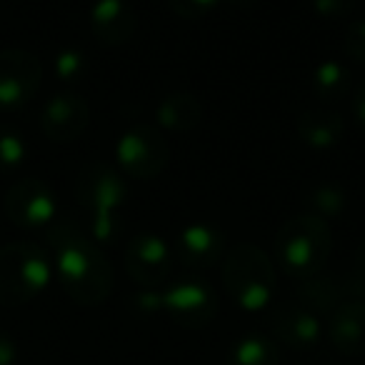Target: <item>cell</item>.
<instances>
[{
    "label": "cell",
    "instance_id": "4dcf8cb0",
    "mask_svg": "<svg viewBox=\"0 0 365 365\" xmlns=\"http://www.w3.org/2000/svg\"><path fill=\"white\" fill-rule=\"evenodd\" d=\"M355 270L358 273H365V238L358 243V248H355Z\"/></svg>",
    "mask_w": 365,
    "mask_h": 365
},
{
    "label": "cell",
    "instance_id": "f546056e",
    "mask_svg": "<svg viewBox=\"0 0 365 365\" xmlns=\"http://www.w3.org/2000/svg\"><path fill=\"white\" fill-rule=\"evenodd\" d=\"M345 293H350L355 300L365 303V273H358V270H353V275L345 280Z\"/></svg>",
    "mask_w": 365,
    "mask_h": 365
},
{
    "label": "cell",
    "instance_id": "603a6c76",
    "mask_svg": "<svg viewBox=\"0 0 365 365\" xmlns=\"http://www.w3.org/2000/svg\"><path fill=\"white\" fill-rule=\"evenodd\" d=\"M53 68H56V76L61 78V81L73 83V81H78L83 73H86L88 61H86V56H83L81 51H76V48H66V51H61L56 56Z\"/></svg>",
    "mask_w": 365,
    "mask_h": 365
},
{
    "label": "cell",
    "instance_id": "3957f363",
    "mask_svg": "<svg viewBox=\"0 0 365 365\" xmlns=\"http://www.w3.org/2000/svg\"><path fill=\"white\" fill-rule=\"evenodd\" d=\"M333 250L328 220L315 213L295 215L275 235V260L295 280L320 273Z\"/></svg>",
    "mask_w": 365,
    "mask_h": 365
},
{
    "label": "cell",
    "instance_id": "7402d4cb",
    "mask_svg": "<svg viewBox=\"0 0 365 365\" xmlns=\"http://www.w3.org/2000/svg\"><path fill=\"white\" fill-rule=\"evenodd\" d=\"M310 203L318 210L315 215H320V218H335V215L345 213V208H348V195L340 188H335V185H320L310 195Z\"/></svg>",
    "mask_w": 365,
    "mask_h": 365
},
{
    "label": "cell",
    "instance_id": "cb8c5ba5",
    "mask_svg": "<svg viewBox=\"0 0 365 365\" xmlns=\"http://www.w3.org/2000/svg\"><path fill=\"white\" fill-rule=\"evenodd\" d=\"M165 3L178 18H185V21H200V18H205L208 13H213L220 3H225V0H165Z\"/></svg>",
    "mask_w": 365,
    "mask_h": 365
},
{
    "label": "cell",
    "instance_id": "ffe728a7",
    "mask_svg": "<svg viewBox=\"0 0 365 365\" xmlns=\"http://www.w3.org/2000/svg\"><path fill=\"white\" fill-rule=\"evenodd\" d=\"M310 91L318 101L338 103L350 91V71L340 61H323L313 71L310 78Z\"/></svg>",
    "mask_w": 365,
    "mask_h": 365
},
{
    "label": "cell",
    "instance_id": "9c48e42d",
    "mask_svg": "<svg viewBox=\"0 0 365 365\" xmlns=\"http://www.w3.org/2000/svg\"><path fill=\"white\" fill-rule=\"evenodd\" d=\"M3 210L13 225L36 230L56 220L58 200L51 185L43 182L41 178H23V180L13 182L11 190L6 193Z\"/></svg>",
    "mask_w": 365,
    "mask_h": 365
},
{
    "label": "cell",
    "instance_id": "1f68e13d",
    "mask_svg": "<svg viewBox=\"0 0 365 365\" xmlns=\"http://www.w3.org/2000/svg\"><path fill=\"white\" fill-rule=\"evenodd\" d=\"M225 3H233V6L248 8V6H255V3H258V0H225Z\"/></svg>",
    "mask_w": 365,
    "mask_h": 365
},
{
    "label": "cell",
    "instance_id": "4316f807",
    "mask_svg": "<svg viewBox=\"0 0 365 365\" xmlns=\"http://www.w3.org/2000/svg\"><path fill=\"white\" fill-rule=\"evenodd\" d=\"M313 11L320 18L338 21V18H348L355 11V0H313Z\"/></svg>",
    "mask_w": 365,
    "mask_h": 365
},
{
    "label": "cell",
    "instance_id": "277c9868",
    "mask_svg": "<svg viewBox=\"0 0 365 365\" xmlns=\"http://www.w3.org/2000/svg\"><path fill=\"white\" fill-rule=\"evenodd\" d=\"M223 285L240 310L260 313L278 288L273 260L258 245L238 243L223 255Z\"/></svg>",
    "mask_w": 365,
    "mask_h": 365
},
{
    "label": "cell",
    "instance_id": "7a4b0ae2",
    "mask_svg": "<svg viewBox=\"0 0 365 365\" xmlns=\"http://www.w3.org/2000/svg\"><path fill=\"white\" fill-rule=\"evenodd\" d=\"M76 200L88 215L91 238L110 243L118 235V213L128 200V185L110 163H88L76 178Z\"/></svg>",
    "mask_w": 365,
    "mask_h": 365
},
{
    "label": "cell",
    "instance_id": "f1b7e54d",
    "mask_svg": "<svg viewBox=\"0 0 365 365\" xmlns=\"http://www.w3.org/2000/svg\"><path fill=\"white\" fill-rule=\"evenodd\" d=\"M18 363V345L8 333L0 330V365H16Z\"/></svg>",
    "mask_w": 365,
    "mask_h": 365
},
{
    "label": "cell",
    "instance_id": "484cf974",
    "mask_svg": "<svg viewBox=\"0 0 365 365\" xmlns=\"http://www.w3.org/2000/svg\"><path fill=\"white\" fill-rule=\"evenodd\" d=\"M128 308L135 315H155L163 310V293H155L153 288H143L140 293L130 295Z\"/></svg>",
    "mask_w": 365,
    "mask_h": 365
},
{
    "label": "cell",
    "instance_id": "ba28073f",
    "mask_svg": "<svg viewBox=\"0 0 365 365\" xmlns=\"http://www.w3.org/2000/svg\"><path fill=\"white\" fill-rule=\"evenodd\" d=\"M218 293L205 280H178V283L168 285V290H163V310L180 328H205V325L213 323V318L218 315Z\"/></svg>",
    "mask_w": 365,
    "mask_h": 365
},
{
    "label": "cell",
    "instance_id": "8992f818",
    "mask_svg": "<svg viewBox=\"0 0 365 365\" xmlns=\"http://www.w3.org/2000/svg\"><path fill=\"white\" fill-rule=\"evenodd\" d=\"M168 158H170V148L155 125L138 123L118 138L115 160L128 178L153 180L168 165Z\"/></svg>",
    "mask_w": 365,
    "mask_h": 365
},
{
    "label": "cell",
    "instance_id": "d4e9b609",
    "mask_svg": "<svg viewBox=\"0 0 365 365\" xmlns=\"http://www.w3.org/2000/svg\"><path fill=\"white\" fill-rule=\"evenodd\" d=\"M345 53H348L350 61L365 66V18H358L348 26L345 31Z\"/></svg>",
    "mask_w": 365,
    "mask_h": 365
},
{
    "label": "cell",
    "instance_id": "e0dca14e",
    "mask_svg": "<svg viewBox=\"0 0 365 365\" xmlns=\"http://www.w3.org/2000/svg\"><path fill=\"white\" fill-rule=\"evenodd\" d=\"M295 128L305 145L325 150V148H333L343 135V118L335 110H308L298 118Z\"/></svg>",
    "mask_w": 365,
    "mask_h": 365
},
{
    "label": "cell",
    "instance_id": "9a60e30c",
    "mask_svg": "<svg viewBox=\"0 0 365 365\" xmlns=\"http://www.w3.org/2000/svg\"><path fill=\"white\" fill-rule=\"evenodd\" d=\"M328 338L343 355H365V303L343 300L328 318Z\"/></svg>",
    "mask_w": 365,
    "mask_h": 365
},
{
    "label": "cell",
    "instance_id": "83f0119b",
    "mask_svg": "<svg viewBox=\"0 0 365 365\" xmlns=\"http://www.w3.org/2000/svg\"><path fill=\"white\" fill-rule=\"evenodd\" d=\"M350 110H353V120L360 130H365V78L360 81V86L355 88L353 101H350Z\"/></svg>",
    "mask_w": 365,
    "mask_h": 365
},
{
    "label": "cell",
    "instance_id": "7c38bea8",
    "mask_svg": "<svg viewBox=\"0 0 365 365\" xmlns=\"http://www.w3.org/2000/svg\"><path fill=\"white\" fill-rule=\"evenodd\" d=\"M138 18L128 0H96L91 8V33L101 46L120 48L135 36Z\"/></svg>",
    "mask_w": 365,
    "mask_h": 365
},
{
    "label": "cell",
    "instance_id": "d6986e66",
    "mask_svg": "<svg viewBox=\"0 0 365 365\" xmlns=\"http://www.w3.org/2000/svg\"><path fill=\"white\" fill-rule=\"evenodd\" d=\"M223 365H280V348L268 335H243L228 350Z\"/></svg>",
    "mask_w": 365,
    "mask_h": 365
},
{
    "label": "cell",
    "instance_id": "5bb4252c",
    "mask_svg": "<svg viewBox=\"0 0 365 365\" xmlns=\"http://www.w3.org/2000/svg\"><path fill=\"white\" fill-rule=\"evenodd\" d=\"M273 333L283 345L293 350H310L320 343L323 323L303 305H280L273 313Z\"/></svg>",
    "mask_w": 365,
    "mask_h": 365
},
{
    "label": "cell",
    "instance_id": "8fae6325",
    "mask_svg": "<svg viewBox=\"0 0 365 365\" xmlns=\"http://www.w3.org/2000/svg\"><path fill=\"white\" fill-rule=\"evenodd\" d=\"M91 123V108L78 93H56L43 106L41 130L56 143H73L86 133Z\"/></svg>",
    "mask_w": 365,
    "mask_h": 365
},
{
    "label": "cell",
    "instance_id": "30bf717a",
    "mask_svg": "<svg viewBox=\"0 0 365 365\" xmlns=\"http://www.w3.org/2000/svg\"><path fill=\"white\" fill-rule=\"evenodd\" d=\"M125 270L140 288H158L170 275V250L158 233H138L125 245Z\"/></svg>",
    "mask_w": 365,
    "mask_h": 365
},
{
    "label": "cell",
    "instance_id": "2e32d148",
    "mask_svg": "<svg viewBox=\"0 0 365 365\" xmlns=\"http://www.w3.org/2000/svg\"><path fill=\"white\" fill-rule=\"evenodd\" d=\"M155 118H158V125L165 128V130L185 133V130H193L203 120V106H200V101L193 93L175 91V93H168L160 101Z\"/></svg>",
    "mask_w": 365,
    "mask_h": 365
},
{
    "label": "cell",
    "instance_id": "4fadbf2b",
    "mask_svg": "<svg viewBox=\"0 0 365 365\" xmlns=\"http://www.w3.org/2000/svg\"><path fill=\"white\" fill-rule=\"evenodd\" d=\"M178 255L193 270L213 268L225 255V238L213 225L190 223L178 235Z\"/></svg>",
    "mask_w": 365,
    "mask_h": 365
},
{
    "label": "cell",
    "instance_id": "44dd1931",
    "mask_svg": "<svg viewBox=\"0 0 365 365\" xmlns=\"http://www.w3.org/2000/svg\"><path fill=\"white\" fill-rule=\"evenodd\" d=\"M26 138L11 125H0V173H11L26 160Z\"/></svg>",
    "mask_w": 365,
    "mask_h": 365
},
{
    "label": "cell",
    "instance_id": "52a82bcc",
    "mask_svg": "<svg viewBox=\"0 0 365 365\" xmlns=\"http://www.w3.org/2000/svg\"><path fill=\"white\" fill-rule=\"evenodd\" d=\"M43 63L23 48L0 51V113H11L28 106L41 91Z\"/></svg>",
    "mask_w": 365,
    "mask_h": 365
},
{
    "label": "cell",
    "instance_id": "5b68a950",
    "mask_svg": "<svg viewBox=\"0 0 365 365\" xmlns=\"http://www.w3.org/2000/svg\"><path fill=\"white\" fill-rule=\"evenodd\" d=\"M53 263L38 243L18 240L0 248V305L18 308L48 288Z\"/></svg>",
    "mask_w": 365,
    "mask_h": 365
},
{
    "label": "cell",
    "instance_id": "ac0fdd59",
    "mask_svg": "<svg viewBox=\"0 0 365 365\" xmlns=\"http://www.w3.org/2000/svg\"><path fill=\"white\" fill-rule=\"evenodd\" d=\"M345 285H340L333 275H310V278L300 280L298 285V300L303 308H308L315 315L333 313L340 303H343Z\"/></svg>",
    "mask_w": 365,
    "mask_h": 365
},
{
    "label": "cell",
    "instance_id": "6da1fadb",
    "mask_svg": "<svg viewBox=\"0 0 365 365\" xmlns=\"http://www.w3.org/2000/svg\"><path fill=\"white\" fill-rule=\"evenodd\" d=\"M53 268L63 293L78 305H101L113 290V265L98 243L73 223H56L48 230Z\"/></svg>",
    "mask_w": 365,
    "mask_h": 365
}]
</instances>
